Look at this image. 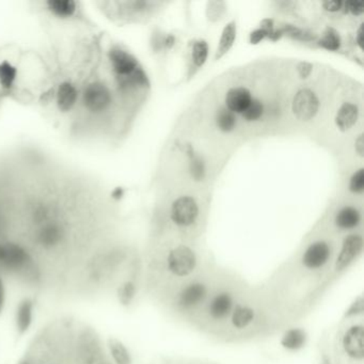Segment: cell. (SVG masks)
<instances>
[{"label": "cell", "instance_id": "6da1fadb", "mask_svg": "<svg viewBox=\"0 0 364 364\" xmlns=\"http://www.w3.org/2000/svg\"><path fill=\"white\" fill-rule=\"evenodd\" d=\"M108 60L113 74L123 87L148 85V79L139 67L138 61L130 52L119 46L109 50Z\"/></svg>", "mask_w": 364, "mask_h": 364}, {"label": "cell", "instance_id": "e575fe53", "mask_svg": "<svg viewBox=\"0 0 364 364\" xmlns=\"http://www.w3.org/2000/svg\"><path fill=\"white\" fill-rule=\"evenodd\" d=\"M6 302V290L5 285H4L3 280L0 278V314L3 313L4 308H5Z\"/></svg>", "mask_w": 364, "mask_h": 364}, {"label": "cell", "instance_id": "7402d4cb", "mask_svg": "<svg viewBox=\"0 0 364 364\" xmlns=\"http://www.w3.org/2000/svg\"><path fill=\"white\" fill-rule=\"evenodd\" d=\"M217 126L220 127L222 132H229L234 130L237 125V119H235L234 113L229 109H220L217 113L216 118Z\"/></svg>", "mask_w": 364, "mask_h": 364}, {"label": "cell", "instance_id": "8d00e7d4", "mask_svg": "<svg viewBox=\"0 0 364 364\" xmlns=\"http://www.w3.org/2000/svg\"><path fill=\"white\" fill-rule=\"evenodd\" d=\"M363 41H364V33H363V25L360 26L359 30H358L357 33V43L359 45V47L363 48Z\"/></svg>", "mask_w": 364, "mask_h": 364}, {"label": "cell", "instance_id": "5b68a950", "mask_svg": "<svg viewBox=\"0 0 364 364\" xmlns=\"http://www.w3.org/2000/svg\"><path fill=\"white\" fill-rule=\"evenodd\" d=\"M169 269L178 277L189 275L195 266V254L186 246H180L170 254L168 258Z\"/></svg>", "mask_w": 364, "mask_h": 364}, {"label": "cell", "instance_id": "7c38bea8", "mask_svg": "<svg viewBox=\"0 0 364 364\" xmlns=\"http://www.w3.org/2000/svg\"><path fill=\"white\" fill-rule=\"evenodd\" d=\"M251 93L246 88H232L226 96L227 109L234 113H243L251 102Z\"/></svg>", "mask_w": 364, "mask_h": 364}, {"label": "cell", "instance_id": "d6986e66", "mask_svg": "<svg viewBox=\"0 0 364 364\" xmlns=\"http://www.w3.org/2000/svg\"><path fill=\"white\" fill-rule=\"evenodd\" d=\"M232 308V300L227 294H222L214 298L210 306V313L215 319L227 317Z\"/></svg>", "mask_w": 364, "mask_h": 364}, {"label": "cell", "instance_id": "484cf974", "mask_svg": "<svg viewBox=\"0 0 364 364\" xmlns=\"http://www.w3.org/2000/svg\"><path fill=\"white\" fill-rule=\"evenodd\" d=\"M263 113H264V105H263V103L258 100H252L250 104L248 105L247 108L241 113V115L245 118V120L252 122L260 119L263 115Z\"/></svg>", "mask_w": 364, "mask_h": 364}, {"label": "cell", "instance_id": "9c48e42d", "mask_svg": "<svg viewBox=\"0 0 364 364\" xmlns=\"http://www.w3.org/2000/svg\"><path fill=\"white\" fill-rule=\"evenodd\" d=\"M329 256V246L325 241H317L309 246L302 256V263L309 269L321 268L328 262Z\"/></svg>", "mask_w": 364, "mask_h": 364}, {"label": "cell", "instance_id": "ac0fdd59", "mask_svg": "<svg viewBox=\"0 0 364 364\" xmlns=\"http://www.w3.org/2000/svg\"><path fill=\"white\" fill-rule=\"evenodd\" d=\"M235 39H237V25L234 22H231L226 25L222 31L220 45L217 48L216 59L222 58L231 50Z\"/></svg>", "mask_w": 364, "mask_h": 364}, {"label": "cell", "instance_id": "2e32d148", "mask_svg": "<svg viewBox=\"0 0 364 364\" xmlns=\"http://www.w3.org/2000/svg\"><path fill=\"white\" fill-rule=\"evenodd\" d=\"M206 290L203 284L195 283L188 286L181 295V305L185 308H193L205 297Z\"/></svg>", "mask_w": 364, "mask_h": 364}, {"label": "cell", "instance_id": "ba28073f", "mask_svg": "<svg viewBox=\"0 0 364 364\" xmlns=\"http://www.w3.org/2000/svg\"><path fill=\"white\" fill-rule=\"evenodd\" d=\"M342 347L348 357L356 360L363 359L364 331L363 326H353L342 338Z\"/></svg>", "mask_w": 364, "mask_h": 364}, {"label": "cell", "instance_id": "8992f818", "mask_svg": "<svg viewBox=\"0 0 364 364\" xmlns=\"http://www.w3.org/2000/svg\"><path fill=\"white\" fill-rule=\"evenodd\" d=\"M56 105L62 113H71L81 101V91L71 81L59 84L56 91Z\"/></svg>", "mask_w": 364, "mask_h": 364}, {"label": "cell", "instance_id": "44dd1931", "mask_svg": "<svg viewBox=\"0 0 364 364\" xmlns=\"http://www.w3.org/2000/svg\"><path fill=\"white\" fill-rule=\"evenodd\" d=\"M109 351L117 364H132L130 353L127 348L124 346L123 343L120 342L117 339H110L108 341Z\"/></svg>", "mask_w": 364, "mask_h": 364}, {"label": "cell", "instance_id": "f546056e", "mask_svg": "<svg viewBox=\"0 0 364 364\" xmlns=\"http://www.w3.org/2000/svg\"><path fill=\"white\" fill-rule=\"evenodd\" d=\"M135 296V285L132 282H126L120 288L119 300L122 304L128 305Z\"/></svg>", "mask_w": 364, "mask_h": 364}, {"label": "cell", "instance_id": "9a60e30c", "mask_svg": "<svg viewBox=\"0 0 364 364\" xmlns=\"http://www.w3.org/2000/svg\"><path fill=\"white\" fill-rule=\"evenodd\" d=\"M33 319V304L30 300H24L16 310V323L20 334H25L30 328Z\"/></svg>", "mask_w": 364, "mask_h": 364}, {"label": "cell", "instance_id": "836d02e7", "mask_svg": "<svg viewBox=\"0 0 364 364\" xmlns=\"http://www.w3.org/2000/svg\"><path fill=\"white\" fill-rule=\"evenodd\" d=\"M344 4L342 1H326L324 3V8L329 12L340 11Z\"/></svg>", "mask_w": 364, "mask_h": 364}, {"label": "cell", "instance_id": "1f68e13d", "mask_svg": "<svg viewBox=\"0 0 364 364\" xmlns=\"http://www.w3.org/2000/svg\"><path fill=\"white\" fill-rule=\"evenodd\" d=\"M265 37H267V33H265L263 29H256V30H254V33H251V35H250V43H260Z\"/></svg>", "mask_w": 364, "mask_h": 364}, {"label": "cell", "instance_id": "f1b7e54d", "mask_svg": "<svg viewBox=\"0 0 364 364\" xmlns=\"http://www.w3.org/2000/svg\"><path fill=\"white\" fill-rule=\"evenodd\" d=\"M349 189L351 193H360L364 189V171L363 169L358 170L353 174L349 182Z\"/></svg>", "mask_w": 364, "mask_h": 364}, {"label": "cell", "instance_id": "7a4b0ae2", "mask_svg": "<svg viewBox=\"0 0 364 364\" xmlns=\"http://www.w3.org/2000/svg\"><path fill=\"white\" fill-rule=\"evenodd\" d=\"M84 109L93 117H100L110 110L113 96L110 88L101 79L89 81L81 92Z\"/></svg>", "mask_w": 364, "mask_h": 364}, {"label": "cell", "instance_id": "52a82bcc", "mask_svg": "<svg viewBox=\"0 0 364 364\" xmlns=\"http://www.w3.org/2000/svg\"><path fill=\"white\" fill-rule=\"evenodd\" d=\"M43 8L50 16L59 21L73 20L81 11L79 3L75 0H46Z\"/></svg>", "mask_w": 364, "mask_h": 364}, {"label": "cell", "instance_id": "8fae6325", "mask_svg": "<svg viewBox=\"0 0 364 364\" xmlns=\"http://www.w3.org/2000/svg\"><path fill=\"white\" fill-rule=\"evenodd\" d=\"M28 256L21 246L16 244L0 245V263L6 266L21 267L26 263Z\"/></svg>", "mask_w": 364, "mask_h": 364}, {"label": "cell", "instance_id": "4316f807", "mask_svg": "<svg viewBox=\"0 0 364 364\" xmlns=\"http://www.w3.org/2000/svg\"><path fill=\"white\" fill-rule=\"evenodd\" d=\"M319 45L328 50H338L341 46V38L334 29L329 28L326 31Z\"/></svg>", "mask_w": 364, "mask_h": 364}, {"label": "cell", "instance_id": "d6a6232c", "mask_svg": "<svg viewBox=\"0 0 364 364\" xmlns=\"http://www.w3.org/2000/svg\"><path fill=\"white\" fill-rule=\"evenodd\" d=\"M312 71V65L310 63L302 62L298 65V73L302 79H307Z\"/></svg>", "mask_w": 364, "mask_h": 364}, {"label": "cell", "instance_id": "e0dca14e", "mask_svg": "<svg viewBox=\"0 0 364 364\" xmlns=\"http://www.w3.org/2000/svg\"><path fill=\"white\" fill-rule=\"evenodd\" d=\"M360 220H361V216H360L359 210L353 206H346L336 215V224L339 228L349 230V229L357 227Z\"/></svg>", "mask_w": 364, "mask_h": 364}, {"label": "cell", "instance_id": "d4e9b609", "mask_svg": "<svg viewBox=\"0 0 364 364\" xmlns=\"http://www.w3.org/2000/svg\"><path fill=\"white\" fill-rule=\"evenodd\" d=\"M189 157H190L189 170H190L191 176L195 181L203 180L205 176V164H204L203 159L199 155L195 154L193 151H191Z\"/></svg>", "mask_w": 364, "mask_h": 364}, {"label": "cell", "instance_id": "277c9868", "mask_svg": "<svg viewBox=\"0 0 364 364\" xmlns=\"http://www.w3.org/2000/svg\"><path fill=\"white\" fill-rule=\"evenodd\" d=\"M199 207L191 197H181L172 203L171 220L180 227H188L197 220Z\"/></svg>", "mask_w": 364, "mask_h": 364}, {"label": "cell", "instance_id": "30bf717a", "mask_svg": "<svg viewBox=\"0 0 364 364\" xmlns=\"http://www.w3.org/2000/svg\"><path fill=\"white\" fill-rule=\"evenodd\" d=\"M64 237V228L62 224L57 222H44L37 234L40 245L45 248H52L59 245Z\"/></svg>", "mask_w": 364, "mask_h": 364}, {"label": "cell", "instance_id": "4dcf8cb0", "mask_svg": "<svg viewBox=\"0 0 364 364\" xmlns=\"http://www.w3.org/2000/svg\"><path fill=\"white\" fill-rule=\"evenodd\" d=\"M347 10L353 16H360L363 13V4L362 3H346Z\"/></svg>", "mask_w": 364, "mask_h": 364}, {"label": "cell", "instance_id": "5bb4252c", "mask_svg": "<svg viewBox=\"0 0 364 364\" xmlns=\"http://www.w3.org/2000/svg\"><path fill=\"white\" fill-rule=\"evenodd\" d=\"M359 118V109L353 103H344L339 109L336 117V124L341 130H351Z\"/></svg>", "mask_w": 364, "mask_h": 364}, {"label": "cell", "instance_id": "d590c367", "mask_svg": "<svg viewBox=\"0 0 364 364\" xmlns=\"http://www.w3.org/2000/svg\"><path fill=\"white\" fill-rule=\"evenodd\" d=\"M355 148H356V151H357L358 154H359L360 157H363V153H364L363 135H360V136L358 137L357 140H356Z\"/></svg>", "mask_w": 364, "mask_h": 364}, {"label": "cell", "instance_id": "ffe728a7", "mask_svg": "<svg viewBox=\"0 0 364 364\" xmlns=\"http://www.w3.org/2000/svg\"><path fill=\"white\" fill-rule=\"evenodd\" d=\"M18 79V69L7 60L0 63V86L4 90H11Z\"/></svg>", "mask_w": 364, "mask_h": 364}, {"label": "cell", "instance_id": "603a6c76", "mask_svg": "<svg viewBox=\"0 0 364 364\" xmlns=\"http://www.w3.org/2000/svg\"><path fill=\"white\" fill-rule=\"evenodd\" d=\"M254 313L251 309L239 307L233 313V325L239 328V329H243V328L247 327L248 325L251 324V322L254 321Z\"/></svg>", "mask_w": 364, "mask_h": 364}, {"label": "cell", "instance_id": "4fadbf2b", "mask_svg": "<svg viewBox=\"0 0 364 364\" xmlns=\"http://www.w3.org/2000/svg\"><path fill=\"white\" fill-rule=\"evenodd\" d=\"M362 246H363V241L359 235H351L347 237L343 244L342 250L336 263L338 269L346 267L361 252Z\"/></svg>", "mask_w": 364, "mask_h": 364}, {"label": "cell", "instance_id": "cb8c5ba5", "mask_svg": "<svg viewBox=\"0 0 364 364\" xmlns=\"http://www.w3.org/2000/svg\"><path fill=\"white\" fill-rule=\"evenodd\" d=\"M305 340H306V338H305L304 331H302V330H290L284 336L282 344L288 349H298L304 345Z\"/></svg>", "mask_w": 364, "mask_h": 364}, {"label": "cell", "instance_id": "3957f363", "mask_svg": "<svg viewBox=\"0 0 364 364\" xmlns=\"http://www.w3.org/2000/svg\"><path fill=\"white\" fill-rule=\"evenodd\" d=\"M319 101L317 94L310 89H302L296 93L292 104L294 115L302 120L309 121L317 115Z\"/></svg>", "mask_w": 364, "mask_h": 364}, {"label": "cell", "instance_id": "83f0119b", "mask_svg": "<svg viewBox=\"0 0 364 364\" xmlns=\"http://www.w3.org/2000/svg\"><path fill=\"white\" fill-rule=\"evenodd\" d=\"M208 56V45L205 41H198L193 45V60L198 67H202L206 62Z\"/></svg>", "mask_w": 364, "mask_h": 364}]
</instances>
